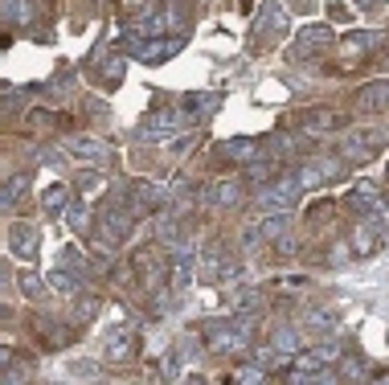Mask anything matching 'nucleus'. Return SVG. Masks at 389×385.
Instances as JSON below:
<instances>
[{
	"instance_id": "obj_1",
	"label": "nucleus",
	"mask_w": 389,
	"mask_h": 385,
	"mask_svg": "<svg viewBox=\"0 0 389 385\" xmlns=\"http://www.w3.org/2000/svg\"><path fill=\"white\" fill-rule=\"evenodd\" d=\"M33 246H37L33 230H29V225H12V250H17V255H33Z\"/></svg>"
},
{
	"instance_id": "obj_2",
	"label": "nucleus",
	"mask_w": 389,
	"mask_h": 385,
	"mask_svg": "<svg viewBox=\"0 0 389 385\" xmlns=\"http://www.w3.org/2000/svg\"><path fill=\"white\" fill-rule=\"evenodd\" d=\"M25 185H29V176H12L8 185H0V205H12V201L25 193Z\"/></svg>"
},
{
	"instance_id": "obj_3",
	"label": "nucleus",
	"mask_w": 389,
	"mask_h": 385,
	"mask_svg": "<svg viewBox=\"0 0 389 385\" xmlns=\"http://www.w3.org/2000/svg\"><path fill=\"white\" fill-rule=\"evenodd\" d=\"M4 17L8 21H29L33 8H29V0H4Z\"/></svg>"
},
{
	"instance_id": "obj_4",
	"label": "nucleus",
	"mask_w": 389,
	"mask_h": 385,
	"mask_svg": "<svg viewBox=\"0 0 389 385\" xmlns=\"http://www.w3.org/2000/svg\"><path fill=\"white\" fill-rule=\"evenodd\" d=\"M8 361H12V352H8V348H0V365H8Z\"/></svg>"
}]
</instances>
